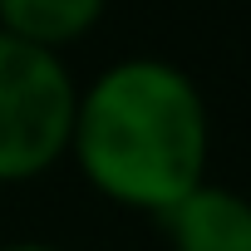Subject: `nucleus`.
Listing matches in <instances>:
<instances>
[{
  "mask_svg": "<svg viewBox=\"0 0 251 251\" xmlns=\"http://www.w3.org/2000/svg\"><path fill=\"white\" fill-rule=\"evenodd\" d=\"M207 103L177 64L118 59L79 89L69 158L108 202L158 217L207 177Z\"/></svg>",
  "mask_w": 251,
  "mask_h": 251,
  "instance_id": "1",
  "label": "nucleus"
},
{
  "mask_svg": "<svg viewBox=\"0 0 251 251\" xmlns=\"http://www.w3.org/2000/svg\"><path fill=\"white\" fill-rule=\"evenodd\" d=\"M79 84L64 54L0 35V182H35L69 158Z\"/></svg>",
  "mask_w": 251,
  "mask_h": 251,
  "instance_id": "2",
  "label": "nucleus"
},
{
  "mask_svg": "<svg viewBox=\"0 0 251 251\" xmlns=\"http://www.w3.org/2000/svg\"><path fill=\"white\" fill-rule=\"evenodd\" d=\"M158 222L173 251H251V197L207 177L168 212H158Z\"/></svg>",
  "mask_w": 251,
  "mask_h": 251,
  "instance_id": "3",
  "label": "nucleus"
},
{
  "mask_svg": "<svg viewBox=\"0 0 251 251\" xmlns=\"http://www.w3.org/2000/svg\"><path fill=\"white\" fill-rule=\"evenodd\" d=\"M103 5L108 0H0V35L59 54L103 20Z\"/></svg>",
  "mask_w": 251,
  "mask_h": 251,
  "instance_id": "4",
  "label": "nucleus"
},
{
  "mask_svg": "<svg viewBox=\"0 0 251 251\" xmlns=\"http://www.w3.org/2000/svg\"><path fill=\"white\" fill-rule=\"evenodd\" d=\"M0 251H59V246H45V241H15V246H0Z\"/></svg>",
  "mask_w": 251,
  "mask_h": 251,
  "instance_id": "5",
  "label": "nucleus"
}]
</instances>
